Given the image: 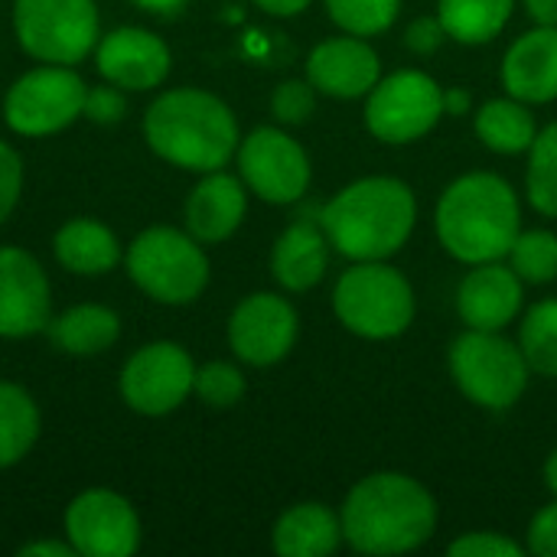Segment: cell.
<instances>
[{"label": "cell", "mask_w": 557, "mask_h": 557, "mask_svg": "<svg viewBox=\"0 0 557 557\" xmlns=\"http://www.w3.org/2000/svg\"><path fill=\"white\" fill-rule=\"evenodd\" d=\"M525 193L542 215L557 219V121L539 131V137L529 147Z\"/></svg>", "instance_id": "f1b7e54d"}, {"label": "cell", "mask_w": 557, "mask_h": 557, "mask_svg": "<svg viewBox=\"0 0 557 557\" xmlns=\"http://www.w3.org/2000/svg\"><path fill=\"white\" fill-rule=\"evenodd\" d=\"M193 392L212 408H232L245 395V375L228 362H209V366L196 369Z\"/></svg>", "instance_id": "1f68e13d"}, {"label": "cell", "mask_w": 557, "mask_h": 557, "mask_svg": "<svg viewBox=\"0 0 557 557\" xmlns=\"http://www.w3.org/2000/svg\"><path fill=\"white\" fill-rule=\"evenodd\" d=\"M330 264V242L320 225L313 222H294L281 232L271 251V271L274 281L284 290H310L323 281Z\"/></svg>", "instance_id": "44dd1931"}, {"label": "cell", "mask_w": 557, "mask_h": 557, "mask_svg": "<svg viewBox=\"0 0 557 557\" xmlns=\"http://www.w3.org/2000/svg\"><path fill=\"white\" fill-rule=\"evenodd\" d=\"M418 222V199L395 176H366L343 186L320 212L333 251L349 261H385L405 248Z\"/></svg>", "instance_id": "7a4b0ae2"}, {"label": "cell", "mask_w": 557, "mask_h": 557, "mask_svg": "<svg viewBox=\"0 0 557 557\" xmlns=\"http://www.w3.org/2000/svg\"><path fill=\"white\" fill-rule=\"evenodd\" d=\"M382 78V59L362 36H336L313 46L307 55V82L339 101L366 98Z\"/></svg>", "instance_id": "2e32d148"}, {"label": "cell", "mask_w": 557, "mask_h": 557, "mask_svg": "<svg viewBox=\"0 0 557 557\" xmlns=\"http://www.w3.org/2000/svg\"><path fill=\"white\" fill-rule=\"evenodd\" d=\"M470 104H473V98H470L467 88H450V91H444V114H467Z\"/></svg>", "instance_id": "b9f144b4"}, {"label": "cell", "mask_w": 557, "mask_h": 557, "mask_svg": "<svg viewBox=\"0 0 557 557\" xmlns=\"http://www.w3.org/2000/svg\"><path fill=\"white\" fill-rule=\"evenodd\" d=\"M196 382L189 352L176 343L140 346L121 372V398L140 414H170L186 401Z\"/></svg>", "instance_id": "7c38bea8"}, {"label": "cell", "mask_w": 557, "mask_h": 557, "mask_svg": "<svg viewBox=\"0 0 557 557\" xmlns=\"http://www.w3.org/2000/svg\"><path fill=\"white\" fill-rule=\"evenodd\" d=\"M532 555L557 557V496L555 503H548L545 509L535 512L532 525H529V545Z\"/></svg>", "instance_id": "8d00e7d4"}, {"label": "cell", "mask_w": 557, "mask_h": 557, "mask_svg": "<svg viewBox=\"0 0 557 557\" xmlns=\"http://www.w3.org/2000/svg\"><path fill=\"white\" fill-rule=\"evenodd\" d=\"M522 310V277L499 264H473V271L460 281L457 313L467 330H493L503 333Z\"/></svg>", "instance_id": "ac0fdd59"}, {"label": "cell", "mask_w": 557, "mask_h": 557, "mask_svg": "<svg viewBox=\"0 0 557 557\" xmlns=\"http://www.w3.org/2000/svg\"><path fill=\"white\" fill-rule=\"evenodd\" d=\"M39 437L36 401L10 382H0V470L20 463Z\"/></svg>", "instance_id": "4316f807"}, {"label": "cell", "mask_w": 557, "mask_h": 557, "mask_svg": "<svg viewBox=\"0 0 557 557\" xmlns=\"http://www.w3.org/2000/svg\"><path fill=\"white\" fill-rule=\"evenodd\" d=\"M264 13H271V16H297V13H304L313 0H255Z\"/></svg>", "instance_id": "f35d334b"}, {"label": "cell", "mask_w": 557, "mask_h": 557, "mask_svg": "<svg viewBox=\"0 0 557 557\" xmlns=\"http://www.w3.org/2000/svg\"><path fill=\"white\" fill-rule=\"evenodd\" d=\"M450 557H522L525 548L499 532H467L447 548Z\"/></svg>", "instance_id": "836d02e7"}, {"label": "cell", "mask_w": 557, "mask_h": 557, "mask_svg": "<svg viewBox=\"0 0 557 557\" xmlns=\"http://www.w3.org/2000/svg\"><path fill=\"white\" fill-rule=\"evenodd\" d=\"M248 212V196L238 176L212 170L206 180L189 193L186 202V228L196 242L215 245L238 232L242 219Z\"/></svg>", "instance_id": "ffe728a7"}, {"label": "cell", "mask_w": 557, "mask_h": 557, "mask_svg": "<svg viewBox=\"0 0 557 557\" xmlns=\"http://www.w3.org/2000/svg\"><path fill=\"white\" fill-rule=\"evenodd\" d=\"M444 117V88L421 69L379 78L366 95V127L382 144H414Z\"/></svg>", "instance_id": "9c48e42d"}, {"label": "cell", "mask_w": 557, "mask_h": 557, "mask_svg": "<svg viewBox=\"0 0 557 557\" xmlns=\"http://www.w3.org/2000/svg\"><path fill=\"white\" fill-rule=\"evenodd\" d=\"M49 281L23 248H0V336L23 339L49 326Z\"/></svg>", "instance_id": "9a60e30c"}, {"label": "cell", "mask_w": 557, "mask_h": 557, "mask_svg": "<svg viewBox=\"0 0 557 557\" xmlns=\"http://www.w3.org/2000/svg\"><path fill=\"white\" fill-rule=\"evenodd\" d=\"M55 258L72 274H108L121 261V245L114 232L95 219H72L55 232Z\"/></svg>", "instance_id": "603a6c76"}, {"label": "cell", "mask_w": 557, "mask_h": 557, "mask_svg": "<svg viewBox=\"0 0 557 557\" xmlns=\"http://www.w3.org/2000/svg\"><path fill=\"white\" fill-rule=\"evenodd\" d=\"M509 268L522 284H548L557 277V235L548 228L519 232L509 248Z\"/></svg>", "instance_id": "f546056e"}, {"label": "cell", "mask_w": 557, "mask_h": 557, "mask_svg": "<svg viewBox=\"0 0 557 557\" xmlns=\"http://www.w3.org/2000/svg\"><path fill=\"white\" fill-rule=\"evenodd\" d=\"M49 339L69 356H98L111 349L121 336V320L114 310L98 304H82L49 320Z\"/></svg>", "instance_id": "cb8c5ba5"}, {"label": "cell", "mask_w": 557, "mask_h": 557, "mask_svg": "<svg viewBox=\"0 0 557 557\" xmlns=\"http://www.w3.org/2000/svg\"><path fill=\"white\" fill-rule=\"evenodd\" d=\"M545 486H548V490L557 496V447L552 450L548 463H545Z\"/></svg>", "instance_id": "ee69618b"}, {"label": "cell", "mask_w": 557, "mask_h": 557, "mask_svg": "<svg viewBox=\"0 0 557 557\" xmlns=\"http://www.w3.org/2000/svg\"><path fill=\"white\" fill-rule=\"evenodd\" d=\"M20 189H23V163L16 150L0 140V222H7V215L16 209Z\"/></svg>", "instance_id": "d590c367"}, {"label": "cell", "mask_w": 557, "mask_h": 557, "mask_svg": "<svg viewBox=\"0 0 557 557\" xmlns=\"http://www.w3.org/2000/svg\"><path fill=\"white\" fill-rule=\"evenodd\" d=\"M95 65L111 85L127 91H147L170 75V49L150 29L121 26L98 39Z\"/></svg>", "instance_id": "e0dca14e"}, {"label": "cell", "mask_w": 557, "mask_h": 557, "mask_svg": "<svg viewBox=\"0 0 557 557\" xmlns=\"http://www.w3.org/2000/svg\"><path fill=\"white\" fill-rule=\"evenodd\" d=\"M450 375L457 388L480 408L506 411L529 385V362L519 346L493 330H467L450 346Z\"/></svg>", "instance_id": "8992f818"}, {"label": "cell", "mask_w": 557, "mask_h": 557, "mask_svg": "<svg viewBox=\"0 0 557 557\" xmlns=\"http://www.w3.org/2000/svg\"><path fill=\"white\" fill-rule=\"evenodd\" d=\"M339 522L343 539L359 555H408L434 535L437 503L414 476L372 473L349 490Z\"/></svg>", "instance_id": "6da1fadb"}, {"label": "cell", "mask_w": 557, "mask_h": 557, "mask_svg": "<svg viewBox=\"0 0 557 557\" xmlns=\"http://www.w3.org/2000/svg\"><path fill=\"white\" fill-rule=\"evenodd\" d=\"M339 323L362 339H395L414 320V290L385 261H356L333 287Z\"/></svg>", "instance_id": "5b68a950"}, {"label": "cell", "mask_w": 557, "mask_h": 557, "mask_svg": "<svg viewBox=\"0 0 557 557\" xmlns=\"http://www.w3.org/2000/svg\"><path fill=\"white\" fill-rule=\"evenodd\" d=\"M473 127H476V137L496 150V153H522L532 147V140L539 137V127H535V114L529 111L525 101L519 98H493L486 101L476 117H473Z\"/></svg>", "instance_id": "d4e9b609"}, {"label": "cell", "mask_w": 557, "mask_h": 557, "mask_svg": "<svg viewBox=\"0 0 557 557\" xmlns=\"http://www.w3.org/2000/svg\"><path fill=\"white\" fill-rule=\"evenodd\" d=\"M317 111V88L307 78L281 82L271 95V114L281 124H304Z\"/></svg>", "instance_id": "d6a6232c"}, {"label": "cell", "mask_w": 557, "mask_h": 557, "mask_svg": "<svg viewBox=\"0 0 557 557\" xmlns=\"http://www.w3.org/2000/svg\"><path fill=\"white\" fill-rule=\"evenodd\" d=\"M434 225L450 258L463 264L503 261L522 232L519 196L496 173H467L444 189Z\"/></svg>", "instance_id": "3957f363"}, {"label": "cell", "mask_w": 557, "mask_h": 557, "mask_svg": "<svg viewBox=\"0 0 557 557\" xmlns=\"http://www.w3.org/2000/svg\"><path fill=\"white\" fill-rule=\"evenodd\" d=\"M519 349L532 372H539L545 379H557V297L539 300L525 313L522 333H519Z\"/></svg>", "instance_id": "83f0119b"}, {"label": "cell", "mask_w": 557, "mask_h": 557, "mask_svg": "<svg viewBox=\"0 0 557 557\" xmlns=\"http://www.w3.org/2000/svg\"><path fill=\"white\" fill-rule=\"evenodd\" d=\"M503 85L525 104H548L557 98V26L522 33L503 59Z\"/></svg>", "instance_id": "d6986e66"}, {"label": "cell", "mask_w": 557, "mask_h": 557, "mask_svg": "<svg viewBox=\"0 0 557 557\" xmlns=\"http://www.w3.org/2000/svg\"><path fill=\"white\" fill-rule=\"evenodd\" d=\"M13 29L33 59L75 65L98 46V10L95 0H16Z\"/></svg>", "instance_id": "ba28073f"}, {"label": "cell", "mask_w": 557, "mask_h": 557, "mask_svg": "<svg viewBox=\"0 0 557 557\" xmlns=\"http://www.w3.org/2000/svg\"><path fill=\"white\" fill-rule=\"evenodd\" d=\"M297 310L277 294L245 297L228 320V343L248 366H274L297 343Z\"/></svg>", "instance_id": "5bb4252c"}, {"label": "cell", "mask_w": 557, "mask_h": 557, "mask_svg": "<svg viewBox=\"0 0 557 557\" xmlns=\"http://www.w3.org/2000/svg\"><path fill=\"white\" fill-rule=\"evenodd\" d=\"M85 82L69 65H42L26 75H20L7 98H3V117L10 131L26 137H42L69 127L75 117H82L85 104Z\"/></svg>", "instance_id": "30bf717a"}, {"label": "cell", "mask_w": 557, "mask_h": 557, "mask_svg": "<svg viewBox=\"0 0 557 557\" xmlns=\"http://www.w3.org/2000/svg\"><path fill=\"white\" fill-rule=\"evenodd\" d=\"M330 20L349 36H379L398 20L401 0H326Z\"/></svg>", "instance_id": "4dcf8cb0"}, {"label": "cell", "mask_w": 557, "mask_h": 557, "mask_svg": "<svg viewBox=\"0 0 557 557\" xmlns=\"http://www.w3.org/2000/svg\"><path fill=\"white\" fill-rule=\"evenodd\" d=\"M512 7L516 0H437V16L454 42L480 46L506 29Z\"/></svg>", "instance_id": "484cf974"}, {"label": "cell", "mask_w": 557, "mask_h": 557, "mask_svg": "<svg viewBox=\"0 0 557 557\" xmlns=\"http://www.w3.org/2000/svg\"><path fill=\"white\" fill-rule=\"evenodd\" d=\"M72 545H59V542H36V545H23L20 557H72Z\"/></svg>", "instance_id": "ab89813d"}, {"label": "cell", "mask_w": 557, "mask_h": 557, "mask_svg": "<svg viewBox=\"0 0 557 557\" xmlns=\"http://www.w3.org/2000/svg\"><path fill=\"white\" fill-rule=\"evenodd\" d=\"M65 535L82 557H131L140 545L134 506L111 490H88L65 509Z\"/></svg>", "instance_id": "4fadbf2b"}, {"label": "cell", "mask_w": 557, "mask_h": 557, "mask_svg": "<svg viewBox=\"0 0 557 557\" xmlns=\"http://www.w3.org/2000/svg\"><path fill=\"white\" fill-rule=\"evenodd\" d=\"M140 10H147V13H160V16H166V13H176V10H183L186 7V0H134Z\"/></svg>", "instance_id": "7bdbcfd3"}, {"label": "cell", "mask_w": 557, "mask_h": 557, "mask_svg": "<svg viewBox=\"0 0 557 557\" xmlns=\"http://www.w3.org/2000/svg\"><path fill=\"white\" fill-rule=\"evenodd\" d=\"M82 117L95 121V124H117L124 117V95L117 85H98V88H85V104H82Z\"/></svg>", "instance_id": "e575fe53"}, {"label": "cell", "mask_w": 557, "mask_h": 557, "mask_svg": "<svg viewBox=\"0 0 557 557\" xmlns=\"http://www.w3.org/2000/svg\"><path fill=\"white\" fill-rule=\"evenodd\" d=\"M144 137L157 157L193 173L222 170L242 144L232 108L202 88L163 91L144 114Z\"/></svg>", "instance_id": "277c9868"}, {"label": "cell", "mask_w": 557, "mask_h": 557, "mask_svg": "<svg viewBox=\"0 0 557 557\" xmlns=\"http://www.w3.org/2000/svg\"><path fill=\"white\" fill-rule=\"evenodd\" d=\"M271 542L281 557H326L346 539L343 522L333 509L320 503H300L277 519Z\"/></svg>", "instance_id": "7402d4cb"}, {"label": "cell", "mask_w": 557, "mask_h": 557, "mask_svg": "<svg viewBox=\"0 0 557 557\" xmlns=\"http://www.w3.org/2000/svg\"><path fill=\"white\" fill-rule=\"evenodd\" d=\"M444 39H450V36H447L441 16H418V20L405 29V42H408V49L418 52V55L437 52V49L444 46Z\"/></svg>", "instance_id": "74e56055"}, {"label": "cell", "mask_w": 557, "mask_h": 557, "mask_svg": "<svg viewBox=\"0 0 557 557\" xmlns=\"http://www.w3.org/2000/svg\"><path fill=\"white\" fill-rule=\"evenodd\" d=\"M127 274L160 304H193L209 284V258L193 235L180 228H147L127 248Z\"/></svg>", "instance_id": "52a82bcc"}, {"label": "cell", "mask_w": 557, "mask_h": 557, "mask_svg": "<svg viewBox=\"0 0 557 557\" xmlns=\"http://www.w3.org/2000/svg\"><path fill=\"white\" fill-rule=\"evenodd\" d=\"M238 173L258 199L287 206L310 186V157L281 127H258L238 144Z\"/></svg>", "instance_id": "8fae6325"}, {"label": "cell", "mask_w": 557, "mask_h": 557, "mask_svg": "<svg viewBox=\"0 0 557 557\" xmlns=\"http://www.w3.org/2000/svg\"><path fill=\"white\" fill-rule=\"evenodd\" d=\"M525 10L539 26H557V0H525Z\"/></svg>", "instance_id": "60d3db41"}]
</instances>
